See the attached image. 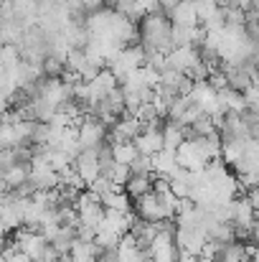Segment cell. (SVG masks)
<instances>
[{
  "label": "cell",
  "mask_w": 259,
  "mask_h": 262,
  "mask_svg": "<svg viewBox=\"0 0 259 262\" xmlns=\"http://www.w3.org/2000/svg\"><path fill=\"white\" fill-rule=\"evenodd\" d=\"M140 28V43L145 46V51H163L168 54L175 49L173 43V23L168 13H148L140 18L137 23Z\"/></svg>",
  "instance_id": "cell-1"
},
{
  "label": "cell",
  "mask_w": 259,
  "mask_h": 262,
  "mask_svg": "<svg viewBox=\"0 0 259 262\" xmlns=\"http://www.w3.org/2000/svg\"><path fill=\"white\" fill-rule=\"evenodd\" d=\"M175 161H178V168H185V171H203L208 158L201 148V140L198 138H185L178 148H175Z\"/></svg>",
  "instance_id": "cell-2"
},
{
  "label": "cell",
  "mask_w": 259,
  "mask_h": 262,
  "mask_svg": "<svg viewBox=\"0 0 259 262\" xmlns=\"http://www.w3.org/2000/svg\"><path fill=\"white\" fill-rule=\"evenodd\" d=\"M132 209H135V214H137L140 219H145V222H166V219H173L171 214L166 211V206L160 204V199H158L155 191H148V193H143L140 199H135Z\"/></svg>",
  "instance_id": "cell-3"
},
{
  "label": "cell",
  "mask_w": 259,
  "mask_h": 262,
  "mask_svg": "<svg viewBox=\"0 0 259 262\" xmlns=\"http://www.w3.org/2000/svg\"><path fill=\"white\" fill-rule=\"evenodd\" d=\"M74 168L89 186L97 176L102 173V168H99V148H82L77 153V158H74Z\"/></svg>",
  "instance_id": "cell-4"
},
{
  "label": "cell",
  "mask_w": 259,
  "mask_h": 262,
  "mask_svg": "<svg viewBox=\"0 0 259 262\" xmlns=\"http://www.w3.org/2000/svg\"><path fill=\"white\" fill-rule=\"evenodd\" d=\"M86 87H89V97H91V102H94V107H97L99 99H104L112 89L120 87V79L114 77V72H112L109 67H104V69H99V74H97L91 82H86Z\"/></svg>",
  "instance_id": "cell-5"
},
{
  "label": "cell",
  "mask_w": 259,
  "mask_h": 262,
  "mask_svg": "<svg viewBox=\"0 0 259 262\" xmlns=\"http://www.w3.org/2000/svg\"><path fill=\"white\" fill-rule=\"evenodd\" d=\"M196 61H201V54L193 46H175L173 51H168V67L180 72V74H188V69Z\"/></svg>",
  "instance_id": "cell-6"
},
{
  "label": "cell",
  "mask_w": 259,
  "mask_h": 262,
  "mask_svg": "<svg viewBox=\"0 0 259 262\" xmlns=\"http://www.w3.org/2000/svg\"><path fill=\"white\" fill-rule=\"evenodd\" d=\"M163 127V125H160ZM160 127H145L132 143L137 148V153L143 156H155L158 150H163V130Z\"/></svg>",
  "instance_id": "cell-7"
},
{
  "label": "cell",
  "mask_w": 259,
  "mask_h": 262,
  "mask_svg": "<svg viewBox=\"0 0 259 262\" xmlns=\"http://www.w3.org/2000/svg\"><path fill=\"white\" fill-rule=\"evenodd\" d=\"M173 26H198V10H196V0H180L173 10H168Z\"/></svg>",
  "instance_id": "cell-8"
},
{
  "label": "cell",
  "mask_w": 259,
  "mask_h": 262,
  "mask_svg": "<svg viewBox=\"0 0 259 262\" xmlns=\"http://www.w3.org/2000/svg\"><path fill=\"white\" fill-rule=\"evenodd\" d=\"M153 173L155 176H163L171 181L173 176L178 173V161H175V150H158L153 156Z\"/></svg>",
  "instance_id": "cell-9"
},
{
  "label": "cell",
  "mask_w": 259,
  "mask_h": 262,
  "mask_svg": "<svg viewBox=\"0 0 259 262\" xmlns=\"http://www.w3.org/2000/svg\"><path fill=\"white\" fill-rule=\"evenodd\" d=\"M153 181H155V173H132L127 178V183H125V191H127V196L135 201V199H140L143 193H148V191H153Z\"/></svg>",
  "instance_id": "cell-10"
},
{
  "label": "cell",
  "mask_w": 259,
  "mask_h": 262,
  "mask_svg": "<svg viewBox=\"0 0 259 262\" xmlns=\"http://www.w3.org/2000/svg\"><path fill=\"white\" fill-rule=\"evenodd\" d=\"M160 130H163V148H166V150H175V148H178V145L185 140V135H183V127H180L175 120H168V117H166Z\"/></svg>",
  "instance_id": "cell-11"
},
{
  "label": "cell",
  "mask_w": 259,
  "mask_h": 262,
  "mask_svg": "<svg viewBox=\"0 0 259 262\" xmlns=\"http://www.w3.org/2000/svg\"><path fill=\"white\" fill-rule=\"evenodd\" d=\"M28 173H31V163H15V166H10L8 171H0V176L5 178V183H8L10 191L18 188V186H23V183L28 181Z\"/></svg>",
  "instance_id": "cell-12"
},
{
  "label": "cell",
  "mask_w": 259,
  "mask_h": 262,
  "mask_svg": "<svg viewBox=\"0 0 259 262\" xmlns=\"http://www.w3.org/2000/svg\"><path fill=\"white\" fill-rule=\"evenodd\" d=\"M102 204L104 209H114V211H132V199L127 196V191H112V193H104L102 196Z\"/></svg>",
  "instance_id": "cell-13"
},
{
  "label": "cell",
  "mask_w": 259,
  "mask_h": 262,
  "mask_svg": "<svg viewBox=\"0 0 259 262\" xmlns=\"http://www.w3.org/2000/svg\"><path fill=\"white\" fill-rule=\"evenodd\" d=\"M109 145H112V158H114L117 163H125V166H130V163H132V161L140 156L132 140H125V143H109Z\"/></svg>",
  "instance_id": "cell-14"
},
{
  "label": "cell",
  "mask_w": 259,
  "mask_h": 262,
  "mask_svg": "<svg viewBox=\"0 0 259 262\" xmlns=\"http://www.w3.org/2000/svg\"><path fill=\"white\" fill-rule=\"evenodd\" d=\"M64 69H66V59L59 56V54H51V51H49L46 59H43V64H41L43 77H61Z\"/></svg>",
  "instance_id": "cell-15"
},
{
  "label": "cell",
  "mask_w": 259,
  "mask_h": 262,
  "mask_svg": "<svg viewBox=\"0 0 259 262\" xmlns=\"http://www.w3.org/2000/svg\"><path fill=\"white\" fill-rule=\"evenodd\" d=\"M102 176H107L117 188H125V183H127V178L132 176V171H130V166H125V163H117V161H114V166H112L107 173H102Z\"/></svg>",
  "instance_id": "cell-16"
},
{
  "label": "cell",
  "mask_w": 259,
  "mask_h": 262,
  "mask_svg": "<svg viewBox=\"0 0 259 262\" xmlns=\"http://www.w3.org/2000/svg\"><path fill=\"white\" fill-rule=\"evenodd\" d=\"M130 171L132 173H143V176H148V173H153V156H137L132 163H130Z\"/></svg>",
  "instance_id": "cell-17"
},
{
  "label": "cell",
  "mask_w": 259,
  "mask_h": 262,
  "mask_svg": "<svg viewBox=\"0 0 259 262\" xmlns=\"http://www.w3.org/2000/svg\"><path fill=\"white\" fill-rule=\"evenodd\" d=\"M211 89H216V92H224V89H229V77H226V72L224 69H214V72H208V79H206Z\"/></svg>",
  "instance_id": "cell-18"
},
{
  "label": "cell",
  "mask_w": 259,
  "mask_h": 262,
  "mask_svg": "<svg viewBox=\"0 0 259 262\" xmlns=\"http://www.w3.org/2000/svg\"><path fill=\"white\" fill-rule=\"evenodd\" d=\"M18 163V153L15 148H0V171H8L10 166Z\"/></svg>",
  "instance_id": "cell-19"
},
{
  "label": "cell",
  "mask_w": 259,
  "mask_h": 262,
  "mask_svg": "<svg viewBox=\"0 0 259 262\" xmlns=\"http://www.w3.org/2000/svg\"><path fill=\"white\" fill-rule=\"evenodd\" d=\"M135 8L140 15H148V13H160V0H135Z\"/></svg>",
  "instance_id": "cell-20"
},
{
  "label": "cell",
  "mask_w": 259,
  "mask_h": 262,
  "mask_svg": "<svg viewBox=\"0 0 259 262\" xmlns=\"http://www.w3.org/2000/svg\"><path fill=\"white\" fill-rule=\"evenodd\" d=\"M242 94H244V102H247V107H254V104H259V87H254V84H252V87L244 89Z\"/></svg>",
  "instance_id": "cell-21"
},
{
  "label": "cell",
  "mask_w": 259,
  "mask_h": 262,
  "mask_svg": "<svg viewBox=\"0 0 259 262\" xmlns=\"http://www.w3.org/2000/svg\"><path fill=\"white\" fill-rule=\"evenodd\" d=\"M247 199H249V204L254 206V211H259V186L252 188V191H247Z\"/></svg>",
  "instance_id": "cell-22"
},
{
  "label": "cell",
  "mask_w": 259,
  "mask_h": 262,
  "mask_svg": "<svg viewBox=\"0 0 259 262\" xmlns=\"http://www.w3.org/2000/svg\"><path fill=\"white\" fill-rule=\"evenodd\" d=\"M82 5H84V8L89 10V13H91V10L102 8V5H104V0H82Z\"/></svg>",
  "instance_id": "cell-23"
},
{
  "label": "cell",
  "mask_w": 259,
  "mask_h": 262,
  "mask_svg": "<svg viewBox=\"0 0 259 262\" xmlns=\"http://www.w3.org/2000/svg\"><path fill=\"white\" fill-rule=\"evenodd\" d=\"M252 260H254V262H259V245H257V250L252 252Z\"/></svg>",
  "instance_id": "cell-24"
},
{
  "label": "cell",
  "mask_w": 259,
  "mask_h": 262,
  "mask_svg": "<svg viewBox=\"0 0 259 262\" xmlns=\"http://www.w3.org/2000/svg\"><path fill=\"white\" fill-rule=\"evenodd\" d=\"M206 3H214V5H219V8H221V5H224L226 0H206Z\"/></svg>",
  "instance_id": "cell-25"
},
{
  "label": "cell",
  "mask_w": 259,
  "mask_h": 262,
  "mask_svg": "<svg viewBox=\"0 0 259 262\" xmlns=\"http://www.w3.org/2000/svg\"><path fill=\"white\" fill-rule=\"evenodd\" d=\"M0 262H8V260H5V257H3V255H0Z\"/></svg>",
  "instance_id": "cell-26"
},
{
  "label": "cell",
  "mask_w": 259,
  "mask_h": 262,
  "mask_svg": "<svg viewBox=\"0 0 259 262\" xmlns=\"http://www.w3.org/2000/svg\"><path fill=\"white\" fill-rule=\"evenodd\" d=\"M244 262H254V260H244Z\"/></svg>",
  "instance_id": "cell-27"
}]
</instances>
